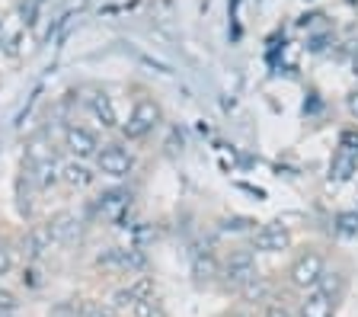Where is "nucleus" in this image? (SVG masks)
<instances>
[{
  "mask_svg": "<svg viewBox=\"0 0 358 317\" xmlns=\"http://www.w3.org/2000/svg\"><path fill=\"white\" fill-rule=\"evenodd\" d=\"M48 225H52L55 241H74L80 234V221H74L71 215H61L58 221H48Z\"/></svg>",
  "mask_w": 358,
  "mask_h": 317,
  "instance_id": "nucleus-15",
  "label": "nucleus"
},
{
  "mask_svg": "<svg viewBox=\"0 0 358 317\" xmlns=\"http://www.w3.org/2000/svg\"><path fill=\"white\" fill-rule=\"evenodd\" d=\"M0 317H13V314H7V311H0Z\"/></svg>",
  "mask_w": 358,
  "mask_h": 317,
  "instance_id": "nucleus-29",
  "label": "nucleus"
},
{
  "mask_svg": "<svg viewBox=\"0 0 358 317\" xmlns=\"http://www.w3.org/2000/svg\"><path fill=\"white\" fill-rule=\"evenodd\" d=\"M131 317H166V308L160 298H141V302L131 308Z\"/></svg>",
  "mask_w": 358,
  "mask_h": 317,
  "instance_id": "nucleus-16",
  "label": "nucleus"
},
{
  "mask_svg": "<svg viewBox=\"0 0 358 317\" xmlns=\"http://www.w3.org/2000/svg\"><path fill=\"white\" fill-rule=\"evenodd\" d=\"M16 266V257H13V250L7 247V244H0V276H7L10 269Z\"/></svg>",
  "mask_w": 358,
  "mask_h": 317,
  "instance_id": "nucleus-23",
  "label": "nucleus"
},
{
  "mask_svg": "<svg viewBox=\"0 0 358 317\" xmlns=\"http://www.w3.org/2000/svg\"><path fill=\"white\" fill-rule=\"evenodd\" d=\"M336 231L343 237H358V211H343V215H336Z\"/></svg>",
  "mask_w": 358,
  "mask_h": 317,
  "instance_id": "nucleus-20",
  "label": "nucleus"
},
{
  "mask_svg": "<svg viewBox=\"0 0 358 317\" xmlns=\"http://www.w3.org/2000/svg\"><path fill=\"white\" fill-rule=\"evenodd\" d=\"M313 288H317V292H320V295H327V298H329V302H339V298H343V292H345V276H343V272H329V269H323V276H320V282H317V286H313Z\"/></svg>",
  "mask_w": 358,
  "mask_h": 317,
  "instance_id": "nucleus-12",
  "label": "nucleus"
},
{
  "mask_svg": "<svg viewBox=\"0 0 358 317\" xmlns=\"http://www.w3.org/2000/svg\"><path fill=\"white\" fill-rule=\"evenodd\" d=\"M336 304L329 302L327 295H320L317 288L304 295V302H301V317H333Z\"/></svg>",
  "mask_w": 358,
  "mask_h": 317,
  "instance_id": "nucleus-10",
  "label": "nucleus"
},
{
  "mask_svg": "<svg viewBox=\"0 0 358 317\" xmlns=\"http://www.w3.org/2000/svg\"><path fill=\"white\" fill-rule=\"evenodd\" d=\"M160 119H164L160 103L150 99V97H141L138 103H134V109H131V115H128V122H125V129L122 132H125V138H144L160 125Z\"/></svg>",
  "mask_w": 358,
  "mask_h": 317,
  "instance_id": "nucleus-1",
  "label": "nucleus"
},
{
  "mask_svg": "<svg viewBox=\"0 0 358 317\" xmlns=\"http://www.w3.org/2000/svg\"><path fill=\"white\" fill-rule=\"evenodd\" d=\"M128 202H131V196H128V192H122V189H112V192L99 196V211H103V215H109V218H119L122 211L128 209Z\"/></svg>",
  "mask_w": 358,
  "mask_h": 317,
  "instance_id": "nucleus-14",
  "label": "nucleus"
},
{
  "mask_svg": "<svg viewBox=\"0 0 358 317\" xmlns=\"http://www.w3.org/2000/svg\"><path fill=\"white\" fill-rule=\"evenodd\" d=\"M128 288H131V295L141 302V298H154L157 295V286H154V279L150 276H134L131 282H128Z\"/></svg>",
  "mask_w": 358,
  "mask_h": 317,
  "instance_id": "nucleus-19",
  "label": "nucleus"
},
{
  "mask_svg": "<svg viewBox=\"0 0 358 317\" xmlns=\"http://www.w3.org/2000/svg\"><path fill=\"white\" fill-rule=\"evenodd\" d=\"M96 167H99V174L122 180V176H128L134 170V157L125 148H119V144H106V148L96 151Z\"/></svg>",
  "mask_w": 358,
  "mask_h": 317,
  "instance_id": "nucleus-4",
  "label": "nucleus"
},
{
  "mask_svg": "<svg viewBox=\"0 0 358 317\" xmlns=\"http://www.w3.org/2000/svg\"><path fill=\"white\" fill-rule=\"evenodd\" d=\"M134 304H138V298H134V295H131V288H128V286L115 288V292H112V298H109V308H115V311H119V314H125V311H128V314H131V308H134Z\"/></svg>",
  "mask_w": 358,
  "mask_h": 317,
  "instance_id": "nucleus-17",
  "label": "nucleus"
},
{
  "mask_svg": "<svg viewBox=\"0 0 358 317\" xmlns=\"http://www.w3.org/2000/svg\"><path fill=\"white\" fill-rule=\"evenodd\" d=\"M323 269H327V260H323L320 250H304V253L291 263L288 279H291V286L294 288H304L307 292V288H313L317 282H320Z\"/></svg>",
  "mask_w": 358,
  "mask_h": 317,
  "instance_id": "nucleus-2",
  "label": "nucleus"
},
{
  "mask_svg": "<svg viewBox=\"0 0 358 317\" xmlns=\"http://www.w3.org/2000/svg\"><path fill=\"white\" fill-rule=\"evenodd\" d=\"M58 176L67 183V186H77V189H83V186H90V183H93V170H90V167H83L80 160H67V164H61L58 167Z\"/></svg>",
  "mask_w": 358,
  "mask_h": 317,
  "instance_id": "nucleus-11",
  "label": "nucleus"
},
{
  "mask_svg": "<svg viewBox=\"0 0 358 317\" xmlns=\"http://www.w3.org/2000/svg\"><path fill=\"white\" fill-rule=\"evenodd\" d=\"M243 227H246V221L234 218V221H227V225H224V231H243Z\"/></svg>",
  "mask_w": 358,
  "mask_h": 317,
  "instance_id": "nucleus-27",
  "label": "nucleus"
},
{
  "mask_svg": "<svg viewBox=\"0 0 358 317\" xmlns=\"http://www.w3.org/2000/svg\"><path fill=\"white\" fill-rule=\"evenodd\" d=\"M87 109L96 115V122H103L106 129H112V125L119 122V119H115V106H112V97L106 90H93V93H90V97H87Z\"/></svg>",
  "mask_w": 358,
  "mask_h": 317,
  "instance_id": "nucleus-8",
  "label": "nucleus"
},
{
  "mask_svg": "<svg viewBox=\"0 0 358 317\" xmlns=\"http://www.w3.org/2000/svg\"><path fill=\"white\" fill-rule=\"evenodd\" d=\"M345 106H349V113L358 119V90H355V93H349V99H345Z\"/></svg>",
  "mask_w": 358,
  "mask_h": 317,
  "instance_id": "nucleus-25",
  "label": "nucleus"
},
{
  "mask_svg": "<svg viewBox=\"0 0 358 317\" xmlns=\"http://www.w3.org/2000/svg\"><path fill=\"white\" fill-rule=\"evenodd\" d=\"M192 276L199 286H208L221 276V263L215 260V253H195L192 257Z\"/></svg>",
  "mask_w": 358,
  "mask_h": 317,
  "instance_id": "nucleus-9",
  "label": "nucleus"
},
{
  "mask_svg": "<svg viewBox=\"0 0 358 317\" xmlns=\"http://www.w3.org/2000/svg\"><path fill=\"white\" fill-rule=\"evenodd\" d=\"M352 74L358 77V55H355V61H352Z\"/></svg>",
  "mask_w": 358,
  "mask_h": 317,
  "instance_id": "nucleus-28",
  "label": "nucleus"
},
{
  "mask_svg": "<svg viewBox=\"0 0 358 317\" xmlns=\"http://www.w3.org/2000/svg\"><path fill=\"white\" fill-rule=\"evenodd\" d=\"M96 317H122L115 308H109V304H99V311H96Z\"/></svg>",
  "mask_w": 358,
  "mask_h": 317,
  "instance_id": "nucleus-26",
  "label": "nucleus"
},
{
  "mask_svg": "<svg viewBox=\"0 0 358 317\" xmlns=\"http://www.w3.org/2000/svg\"><path fill=\"white\" fill-rule=\"evenodd\" d=\"M55 244V234H52V225H36L29 227V234L22 237V253H26V260H42L48 250H52Z\"/></svg>",
  "mask_w": 358,
  "mask_h": 317,
  "instance_id": "nucleus-7",
  "label": "nucleus"
},
{
  "mask_svg": "<svg viewBox=\"0 0 358 317\" xmlns=\"http://www.w3.org/2000/svg\"><path fill=\"white\" fill-rule=\"evenodd\" d=\"M240 295H243V302H250V304H268L272 302V286H268L262 276H256V279H250L240 288Z\"/></svg>",
  "mask_w": 358,
  "mask_h": 317,
  "instance_id": "nucleus-13",
  "label": "nucleus"
},
{
  "mask_svg": "<svg viewBox=\"0 0 358 317\" xmlns=\"http://www.w3.org/2000/svg\"><path fill=\"white\" fill-rule=\"evenodd\" d=\"M262 317H294V314H291L288 304H282V302H268V304H262Z\"/></svg>",
  "mask_w": 358,
  "mask_h": 317,
  "instance_id": "nucleus-22",
  "label": "nucleus"
},
{
  "mask_svg": "<svg viewBox=\"0 0 358 317\" xmlns=\"http://www.w3.org/2000/svg\"><path fill=\"white\" fill-rule=\"evenodd\" d=\"M221 276L231 282L234 288H243L250 279H256V276H259V269H256L253 250H234L231 257H227V263L221 266Z\"/></svg>",
  "mask_w": 358,
  "mask_h": 317,
  "instance_id": "nucleus-3",
  "label": "nucleus"
},
{
  "mask_svg": "<svg viewBox=\"0 0 358 317\" xmlns=\"http://www.w3.org/2000/svg\"><path fill=\"white\" fill-rule=\"evenodd\" d=\"M355 167H358V160L355 157H349V154H336V160H333V180H349L352 174H355Z\"/></svg>",
  "mask_w": 358,
  "mask_h": 317,
  "instance_id": "nucleus-18",
  "label": "nucleus"
},
{
  "mask_svg": "<svg viewBox=\"0 0 358 317\" xmlns=\"http://www.w3.org/2000/svg\"><path fill=\"white\" fill-rule=\"evenodd\" d=\"M16 295H10V292H3V288H0V311H7V314H13L16 311Z\"/></svg>",
  "mask_w": 358,
  "mask_h": 317,
  "instance_id": "nucleus-24",
  "label": "nucleus"
},
{
  "mask_svg": "<svg viewBox=\"0 0 358 317\" xmlns=\"http://www.w3.org/2000/svg\"><path fill=\"white\" fill-rule=\"evenodd\" d=\"M64 148L74 154L77 160H83V157H96L99 141H96V135H93L90 129H83V125H67L64 129Z\"/></svg>",
  "mask_w": 358,
  "mask_h": 317,
  "instance_id": "nucleus-6",
  "label": "nucleus"
},
{
  "mask_svg": "<svg viewBox=\"0 0 358 317\" xmlns=\"http://www.w3.org/2000/svg\"><path fill=\"white\" fill-rule=\"evenodd\" d=\"M339 148H343V154L358 160V132H345V135L339 138Z\"/></svg>",
  "mask_w": 358,
  "mask_h": 317,
  "instance_id": "nucleus-21",
  "label": "nucleus"
},
{
  "mask_svg": "<svg viewBox=\"0 0 358 317\" xmlns=\"http://www.w3.org/2000/svg\"><path fill=\"white\" fill-rule=\"evenodd\" d=\"M288 247H291V231L285 225H278V221L253 231V250H259V253H282Z\"/></svg>",
  "mask_w": 358,
  "mask_h": 317,
  "instance_id": "nucleus-5",
  "label": "nucleus"
}]
</instances>
